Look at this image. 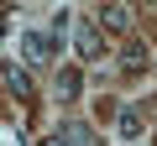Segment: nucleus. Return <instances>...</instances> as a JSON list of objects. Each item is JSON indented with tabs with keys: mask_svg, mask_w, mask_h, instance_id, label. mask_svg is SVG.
Wrapping results in <instances>:
<instances>
[{
	"mask_svg": "<svg viewBox=\"0 0 157 146\" xmlns=\"http://www.w3.org/2000/svg\"><path fill=\"white\" fill-rule=\"evenodd\" d=\"M73 47H78V57H84V63H94V57L105 52L100 26H94V21H78V26H73Z\"/></svg>",
	"mask_w": 157,
	"mask_h": 146,
	"instance_id": "1",
	"label": "nucleus"
},
{
	"mask_svg": "<svg viewBox=\"0 0 157 146\" xmlns=\"http://www.w3.org/2000/svg\"><path fill=\"white\" fill-rule=\"evenodd\" d=\"M0 78H6V89H11V99H32V73H26V68H16V63H6V68H0Z\"/></svg>",
	"mask_w": 157,
	"mask_h": 146,
	"instance_id": "2",
	"label": "nucleus"
},
{
	"mask_svg": "<svg viewBox=\"0 0 157 146\" xmlns=\"http://www.w3.org/2000/svg\"><path fill=\"white\" fill-rule=\"evenodd\" d=\"M78 94H84V73H78V68H58V99L68 104Z\"/></svg>",
	"mask_w": 157,
	"mask_h": 146,
	"instance_id": "3",
	"label": "nucleus"
},
{
	"mask_svg": "<svg viewBox=\"0 0 157 146\" xmlns=\"http://www.w3.org/2000/svg\"><path fill=\"white\" fill-rule=\"evenodd\" d=\"M21 47H26V57H32V63H47V57H52V37H47V31H26V37H21Z\"/></svg>",
	"mask_w": 157,
	"mask_h": 146,
	"instance_id": "4",
	"label": "nucleus"
},
{
	"mask_svg": "<svg viewBox=\"0 0 157 146\" xmlns=\"http://www.w3.org/2000/svg\"><path fill=\"white\" fill-rule=\"evenodd\" d=\"M115 130L131 141V136H141V115H136V104H121L115 110Z\"/></svg>",
	"mask_w": 157,
	"mask_h": 146,
	"instance_id": "5",
	"label": "nucleus"
},
{
	"mask_svg": "<svg viewBox=\"0 0 157 146\" xmlns=\"http://www.w3.org/2000/svg\"><path fill=\"white\" fill-rule=\"evenodd\" d=\"M100 26H105V31H126V26H131V11H126V5H105V11H100Z\"/></svg>",
	"mask_w": 157,
	"mask_h": 146,
	"instance_id": "6",
	"label": "nucleus"
},
{
	"mask_svg": "<svg viewBox=\"0 0 157 146\" xmlns=\"http://www.w3.org/2000/svg\"><path fill=\"white\" fill-rule=\"evenodd\" d=\"M121 63H126V73H141L152 57H147V47H141V42H126V47H121Z\"/></svg>",
	"mask_w": 157,
	"mask_h": 146,
	"instance_id": "7",
	"label": "nucleus"
},
{
	"mask_svg": "<svg viewBox=\"0 0 157 146\" xmlns=\"http://www.w3.org/2000/svg\"><path fill=\"white\" fill-rule=\"evenodd\" d=\"M63 141H68V146H94V130L78 125V120H68V125H63Z\"/></svg>",
	"mask_w": 157,
	"mask_h": 146,
	"instance_id": "8",
	"label": "nucleus"
},
{
	"mask_svg": "<svg viewBox=\"0 0 157 146\" xmlns=\"http://www.w3.org/2000/svg\"><path fill=\"white\" fill-rule=\"evenodd\" d=\"M37 146H68V141H63V136H47V141H37Z\"/></svg>",
	"mask_w": 157,
	"mask_h": 146,
	"instance_id": "9",
	"label": "nucleus"
}]
</instances>
